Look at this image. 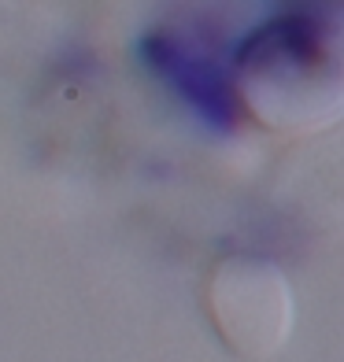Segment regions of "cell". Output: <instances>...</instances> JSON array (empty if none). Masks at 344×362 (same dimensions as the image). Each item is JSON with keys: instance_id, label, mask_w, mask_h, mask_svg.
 Wrapping results in <instances>:
<instances>
[{"instance_id": "6da1fadb", "label": "cell", "mask_w": 344, "mask_h": 362, "mask_svg": "<svg viewBox=\"0 0 344 362\" xmlns=\"http://www.w3.org/2000/svg\"><path fill=\"white\" fill-rule=\"evenodd\" d=\"M237 93L259 122L282 134H311L340 111L337 34L319 15L270 19L237 52Z\"/></svg>"}, {"instance_id": "7a4b0ae2", "label": "cell", "mask_w": 344, "mask_h": 362, "mask_svg": "<svg viewBox=\"0 0 344 362\" xmlns=\"http://www.w3.org/2000/svg\"><path fill=\"white\" fill-rule=\"evenodd\" d=\"M207 307L219 333L244 355H270L292 329V292L263 259H222L207 281Z\"/></svg>"}]
</instances>
